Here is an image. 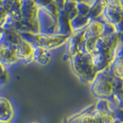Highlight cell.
Masks as SVG:
<instances>
[{
    "mask_svg": "<svg viewBox=\"0 0 123 123\" xmlns=\"http://www.w3.org/2000/svg\"><path fill=\"white\" fill-rule=\"evenodd\" d=\"M37 20L39 25V33L47 35H55L58 32L57 22L54 20L49 13L38 7Z\"/></svg>",
    "mask_w": 123,
    "mask_h": 123,
    "instance_id": "5",
    "label": "cell"
},
{
    "mask_svg": "<svg viewBox=\"0 0 123 123\" xmlns=\"http://www.w3.org/2000/svg\"><path fill=\"white\" fill-rule=\"evenodd\" d=\"M116 123H122V121H119V120H116Z\"/></svg>",
    "mask_w": 123,
    "mask_h": 123,
    "instance_id": "29",
    "label": "cell"
},
{
    "mask_svg": "<svg viewBox=\"0 0 123 123\" xmlns=\"http://www.w3.org/2000/svg\"><path fill=\"white\" fill-rule=\"evenodd\" d=\"M6 15H7L6 10L4 9V8L2 6H0V27H1V25L3 23L4 20H5Z\"/></svg>",
    "mask_w": 123,
    "mask_h": 123,
    "instance_id": "22",
    "label": "cell"
},
{
    "mask_svg": "<svg viewBox=\"0 0 123 123\" xmlns=\"http://www.w3.org/2000/svg\"><path fill=\"white\" fill-rule=\"evenodd\" d=\"M102 17L105 21L114 25L116 32L122 34L123 5H105Z\"/></svg>",
    "mask_w": 123,
    "mask_h": 123,
    "instance_id": "4",
    "label": "cell"
},
{
    "mask_svg": "<svg viewBox=\"0 0 123 123\" xmlns=\"http://www.w3.org/2000/svg\"><path fill=\"white\" fill-rule=\"evenodd\" d=\"M65 2H66V0H54V3L59 11L64 9Z\"/></svg>",
    "mask_w": 123,
    "mask_h": 123,
    "instance_id": "21",
    "label": "cell"
},
{
    "mask_svg": "<svg viewBox=\"0 0 123 123\" xmlns=\"http://www.w3.org/2000/svg\"><path fill=\"white\" fill-rule=\"evenodd\" d=\"M122 44L121 43L118 49V51L116 53L114 60L111 63L108 69L112 73V74L117 77V78L122 79Z\"/></svg>",
    "mask_w": 123,
    "mask_h": 123,
    "instance_id": "14",
    "label": "cell"
},
{
    "mask_svg": "<svg viewBox=\"0 0 123 123\" xmlns=\"http://www.w3.org/2000/svg\"><path fill=\"white\" fill-rule=\"evenodd\" d=\"M2 2H3V0H0V6L2 5Z\"/></svg>",
    "mask_w": 123,
    "mask_h": 123,
    "instance_id": "33",
    "label": "cell"
},
{
    "mask_svg": "<svg viewBox=\"0 0 123 123\" xmlns=\"http://www.w3.org/2000/svg\"><path fill=\"white\" fill-rule=\"evenodd\" d=\"M91 19L87 15H82L78 14L74 18L70 20V25L72 30V32L85 29L88 25Z\"/></svg>",
    "mask_w": 123,
    "mask_h": 123,
    "instance_id": "17",
    "label": "cell"
},
{
    "mask_svg": "<svg viewBox=\"0 0 123 123\" xmlns=\"http://www.w3.org/2000/svg\"><path fill=\"white\" fill-rule=\"evenodd\" d=\"M14 117V109L11 102L5 97H0V121L11 122Z\"/></svg>",
    "mask_w": 123,
    "mask_h": 123,
    "instance_id": "13",
    "label": "cell"
},
{
    "mask_svg": "<svg viewBox=\"0 0 123 123\" xmlns=\"http://www.w3.org/2000/svg\"><path fill=\"white\" fill-rule=\"evenodd\" d=\"M22 40V38L19 32L15 30H6L2 32V39L0 43L8 46L16 48L19 42Z\"/></svg>",
    "mask_w": 123,
    "mask_h": 123,
    "instance_id": "15",
    "label": "cell"
},
{
    "mask_svg": "<svg viewBox=\"0 0 123 123\" xmlns=\"http://www.w3.org/2000/svg\"><path fill=\"white\" fill-rule=\"evenodd\" d=\"M105 5H123V0H104Z\"/></svg>",
    "mask_w": 123,
    "mask_h": 123,
    "instance_id": "24",
    "label": "cell"
},
{
    "mask_svg": "<svg viewBox=\"0 0 123 123\" xmlns=\"http://www.w3.org/2000/svg\"><path fill=\"white\" fill-rule=\"evenodd\" d=\"M0 123H11V122H2V121H0Z\"/></svg>",
    "mask_w": 123,
    "mask_h": 123,
    "instance_id": "27",
    "label": "cell"
},
{
    "mask_svg": "<svg viewBox=\"0 0 123 123\" xmlns=\"http://www.w3.org/2000/svg\"><path fill=\"white\" fill-rule=\"evenodd\" d=\"M91 89L92 93L98 98L110 100L115 92H122V79L115 77L106 68L97 73L91 83Z\"/></svg>",
    "mask_w": 123,
    "mask_h": 123,
    "instance_id": "1",
    "label": "cell"
},
{
    "mask_svg": "<svg viewBox=\"0 0 123 123\" xmlns=\"http://www.w3.org/2000/svg\"><path fill=\"white\" fill-rule=\"evenodd\" d=\"M84 29L72 32L68 37L66 42V52L64 55V60H68L72 55L78 53L82 49V45L84 41Z\"/></svg>",
    "mask_w": 123,
    "mask_h": 123,
    "instance_id": "6",
    "label": "cell"
},
{
    "mask_svg": "<svg viewBox=\"0 0 123 123\" xmlns=\"http://www.w3.org/2000/svg\"><path fill=\"white\" fill-rule=\"evenodd\" d=\"M105 7V2L104 0H95L91 5L90 9L87 16L91 20L97 19L100 17H102Z\"/></svg>",
    "mask_w": 123,
    "mask_h": 123,
    "instance_id": "16",
    "label": "cell"
},
{
    "mask_svg": "<svg viewBox=\"0 0 123 123\" xmlns=\"http://www.w3.org/2000/svg\"><path fill=\"white\" fill-rule=\"evenodd\" d=\"M22 38L34 45H38L49 50H52L66 44L69 36L47 35L43 33H20Z\"/></svg>",
    "mask_w": 123,
    "mask_h": 123,
    "instance_id": "3",
    "label": "cell"
},
{
    "mask_svg": "<svg viewBox=\"0 0 123 123\" xmlns=\"http://www.w3.org/2000/svg\"><path fill=\"white\" fill-rule=\"evenodd\" d=\"M9 79V74L6 72V67L0 62V84H4Z\"/></svg>",
    "mask_w": 123,
    "mask_h": 123,
    "instance_id": "20",
    "label": "cell"
},
{
    "mask_svg": "<svg viewBox=\"0 0 123 123\" xmlns=\"http://www.w3.org/2000/svg\"><path fill=\"white\" fill-rule=\"evenodd\" d=\"M63 10L68 14L69 20H72L79 14L78 10L76 9V2L66 1Z\"/></svg>",
    "mask_w": 123,
    "mask_h": 123,
    "instance_id": "18",
    "label": "cell"
},
{
    "mask_svg": "<svg viewBox=\"0 0 123 123\" xmlns=\"http://www.w3.org/2000/svg\"><path fill=\"white\" fill-rule=\"evenodd\" d=\"M0 62L6 68L18 63L16 48L0 43Z\"/></svg>",
    "mask_w": 123,
    "mask_h": 123,
    "instance_id": "9",
    "label": "cell"
},
{
    "mask_svg": "<svg viewBox=\"0 0 123 123\" xmlns=\"http://www.w3.org/2000/svg\"><path fill=\"white\" fill-rule=\"evenodd\" d=\"M72 72L82 82L91 84L95 79L97 72L93 66L91 54L79 51L68 59Z\"/></svg>",
    "mask_w": 123,
    "mask_h": 123,
    "instance_id": "2",
    "label": "cell"
},
{
    "mask_svg": "<svg viewBox=\"0 0 123 123\" xmlns=\"http://www.w3.org/2000/svg\"><path fill=\"white\" fill-rule=\"evenodd\" d=\"M4 32V30L1 28V27H0V33H2Z\"/></svg>",
    "mask_w": 123,
    "mask_h": 123,
    "instance_id": "28",
    "label": "cell"
},
{
    "mask_svg": "<svg viewBox=\"0 0 123 123\" xmlns=\"http://www.w3.org/2000/svg\"><path fill=\"white\" fill-rule=\"evenodd\" d=\"M2 33H0V42H1V39H2Z\"/></svg>",
    "mask_w": 123,
    "mask_h": 123,
    "instance_id": "31",
    "label": "cell"
},
{
    "mask_svg": "<svg viewBox=\"0 0 123 123\" xmlns=\"http://www.w3.org/2000/svg\"><path fill=\"white\" fill-rule=\"evenodd\" d=\"M16 55L18 61L25 65L33 62L32 45L22 38V40L16 46Z\"/></svg>",
    "mask_w": 123,
    "mask_h": 123,
    "instance_id": "7",
    "label": "cell"
},
{
    "mask_svg": "<svg viewBox=\"0 0 123 123\" xmlns=\"http://www.w3.org/2000/svg\"><path fill=\"white\" fill-rule=\"evenodd\" d=\"M38 7H44L54 2V0H35Z\"/></svg>",
    "mask_w": 123,
    "mask_h": 123,
    "instance_id": "23",
    "label": "cell"
},
{
    "mask_svg": "<svg viewBox=\"0 0 123 123\" xmlns=\"http://www.w3.org/2000/svg\"><path fill=\"white\" fill-rule=\"evenodd\" d=\"M4 1H6V0H3V2H4Z\"/></svg>",
    "mask_w": 123,
    "mask_h": 123,
    "instance_id": "34",
    "label": "cell"
},
{
    "mask_svg": "<svg viewBox=\"0 0 123 123\" xmlns=\"http://www.w3.org/2000/svg\"><path fill=\"white\" fill-rule=\"evenodd\" d=\"M92 3L88 2H76V9L78 10V12L82 15H88Z\"/></svg>",
    "mask_w": 123,
    "mask_h": 123,
    "instance_id": "19",
    "label": "cell"
},
{
    "mask_svg": "<svg viewBox=\"0 0 123 123\" xmlns=\"http://www.w3.org/2000/svg\"><path fill=\"white\" fill-rule=\"evenodd\" d=\"M31 123H40V122H37V121H34V122H31Z\"/></svg>",
    "mask_w": 123,
    "mask_h": 123,
    "instance_id": "32",
    "label": "cell"
},
{
    "mask_svg": "<svg viewBox=\"0 0 123 123\" xmlns=\"http://www.w3.org/2000/svg\"><path fill=\"white\" fill-rule=\"evenodd\" d=\"M58 32L57 34L65 35V36H70L72 33V30L70 25V20H69L68 14L64 10H60L58 15Z\"/></svg>",
    "mask_w": 123,
    "mask_h": 123,
    "instance_id": "12",
    "label": "cell"
},
{
    "mask_svg": "<svg viewBox=\"0 0 123 123\" xmlns=\"http://www.w3.org/2000/svg\"><path fill=\"white\" fill-rule=\"evenodd\" d=\"M22 18L35 19L37 17L38 6L35 0H19Z\"/></svg>",
    "mask_w": 123,
    "mask_h": 123,
    "instance_id": "10",
    "label": "cell"
},
{
    "mask_svg": "<svg viewBox=\"0 0 123 123\" xmlns=\"http://www.w3.org/2000/svg\"><path fill=\"white\" fill-rule=\"evenodd\" d=\"M66 1H73V2H89L88 0H66ZM89 3H91V2H89Z\"/></svg>",
    "mask_w": 123,
    "mask_h": 123,
    "instance_id": "25",
    "label": "cell"
},
{
    "mask_svg": "<svg viewBox=\"0 0 123 123\" xmlns=\"http://www.w3.org/2000/svg\"><path fill=\"white\" fill-rule=\"evenodd\" d=\"M104 18L100 17L91 20L84 29V39L88 38H97L104 34Z\"/></svg>",
    "mask_w": 123,
    "mask_h": 123,
    "instance_id": "8",
    "label": "cell"
},
{
    "mask_svg": "<svg viewBox=\"0 0 123 123\" xmlns=\"http://www.w3.org/2000/svg\"><path fill=\"white\" fill-rule=\"evenodd\" d=\"M62 123H78L77 122H68L65 119H64V121H63V122Z\"/></svg>",
    "mask_w": 123,
    "mask_h": 123,
    "instance_id": "26",
    "label": "cell"
},
{
    "mask_svg": "<svg viewBox=\"0 0 123 123\" xmlns=\"http://www.w3.org/2000/svg\"><path fill=\"white\" fill-rule=\"evenodd\" d=\"M88 1L89 2H91V3H92V2H93L95 1V0H88Z\"/></svg>",
    "mask_w": 123,
    "mask_h": 123,
    "instance_id": "30",
    "label": "cell"
},
{
    "mask_svg": "<svg viewBox=\"0 0 123 123\" xmlns=\"http://www.w3.org/2000/svg\"><path fill=\"white\" fill-rule=\"evenodd\" d=\"M32 49L34 62L41 65H44V66L49 64L52 59L51 50L34 45H32Z\"/></svg>",
    "mask_w": 123,
    "mask_h": 123,
    "instance_id": "11",
    "label": "cell"
}]
</instances>
